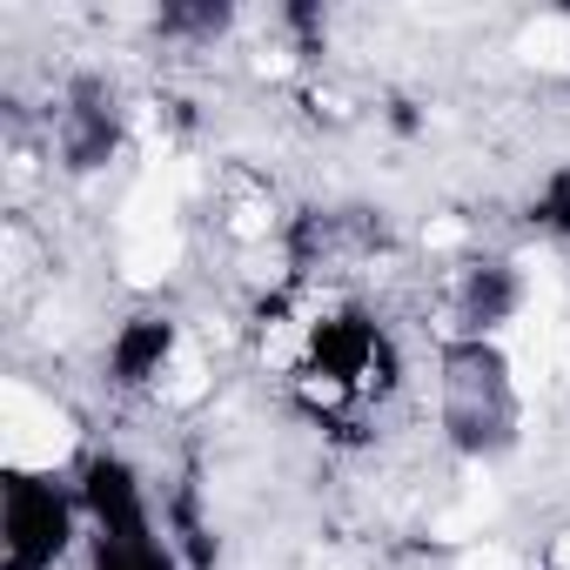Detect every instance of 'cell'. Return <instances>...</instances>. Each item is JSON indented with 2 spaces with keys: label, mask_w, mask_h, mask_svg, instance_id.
Returning <instances> with one entry per match:
<instances>
[{
  "label": "cell",
  "mask_w": 570,
  "mask_h": 570,
  "mask_svg": "<svg viewBox=\"0 0 570 570\" xmlns=\"http://www.w3.org/2000/svg\"><path fill=\"white\" fill-rule=\"evenodd\" d=\"M0 450L14 470H55L75 456V423L28 383H8L0 390Z\"/></svg>",
  "instance_id": "1"
},
{
  "label": "cell",
  "mask_w": 570,
  "mask_h": 570,
  "mask_svg": "<svg viewBox=\"0 0 570 570\" xmlns=\"http://www.w3.org/2000/svg\"><path fill=\"white\" fill-rule=\"evenodd\" d=\"M510 383H517V396H537L543 383H550V370H557V343H550V316H523L517 330H510Z\"/></svg>",
  "instance_id": "2"
},
{
  "label": "cell",
  "mask_w": 570,
  "mask_h": 570,
  "mask_svg": "<svg viewBox=\"0 0 570 570\" xmlns=\"http://www.w3.org/2000/svg\"><path fill=\"white\" fill-rule=\"evenodd\" d=\"M175 208H181V188L148 168L141 188H128V202H121V228L128 235H161V228H175Z\"/></svg>",
  "instance_id": "3"
},
{
  "label": "cell",
  "mask_w": 570,
  "mask_h": 570,
  "mask_svg": "<svg viewBox=\"0 0 570 570\" xmlns=\"http://www.w3.org/2000/svg\"><path fill=\"white\" fill-rule=\"evenodd\" d=\"M175 262H181V235L175 228L121 242V282H128V289H155L161 275H175Z\"/></svg>",
  "instance_id": "4"
},
{
  "label": "cell",
  "mask_w": 570,
  "mask_h": 570,
  "mask_svg": "<svg viewBox=\"0 0 570 570\" xmlns=\"http://www.w3.org/2000/svg\"><path fill=\"white\" fill-rule=\"evenodd\" d=\"M517 55L543 75H570V14H543L517 35Z\"/></svg>",
  "instance_id": "5"
},
{
  "label": "cell",
  "mask_w": 570,
  "mask_h": 570,
  "mask_svg": "<svg viewBox=\"0 0 570 570\" xmlns=\"http://www.w3.org/2000/svg\"><path fill=\"white\" fill-rule=\"evenodd\" d=\"M202 396H208L202 350H175V363H168V403H202Z\"/></svg>",
  "instance_id": "6"
},
{
  "label": "cell",
  "mask_w": 570,
  "mask_h": 570,
  "mask_svg": "<svg viewBox=\"0 0 570 570\" xmlns=\"http://www.w3.org/2000/svg\"><path fill=\"white\" fill-rule=\"evenodd\" d=\"M303 356V323H275L268 336H262V363H275V370H289Z\"/></svg>",
  "instance_id": "7"
},
{
  "label": "cell",
  "mask_w": 570,
  "mask_h": 570,
  "mask_svg": "<svg viewBox=\"0 0 570 570\" xmlns=\"http://www.w3.org/2000/svg\"><path fill=\"white\" fill-rule=\"evenodd\" d=\"M476 523H483V510H476V503H463V510H443V517L430 523V537H443V543H470V537H476Z\"/></svg>",
  "instance_id": "8"
},
{
  "label": "cell",
  "mask_w": 570,
  "mask_h": 570,
  "mask_svg": "<svg viewBox=\"0 0 570 570\" xmlns=\"http://www.w3.org/2000/svg\"><path fill=\"white\" fill-rule=\"evenodd\" d=\"M268 222H275V215H268V208H262V202H242V208H235V215H228V228H235V235H242V242H262V235H268Z\"/></svg>",
  "instance_id": "9"
},
{
  "label": "cell",
  "mask_w": 570,
  "mask_h": 570,
  "mask_svg": "<svg viewBox=\"0 0 570 570\" xmlns=\"http://www.w3.org/2000/svg\"><path fill=\"white\" fill-rule=\"evenodd\" d=\"M423 242H430V248H456V242H463V222H450V215H443V222H430V228H423Z\"/></svg>",
  "instance_id": "10"
},
{
  "label": "cell",
  "mask_w": 570,
  "mask_h": 570,
  "mask_svg": "<svg viewBox=\"0 0 570 570\" xmlns=\"http://www.w3.org/2000/svg\"><path fill=\"white\" fill-rule=\"evenodd\" d=\"M463 570H517V557H510V550H470Z\"/></svg>",
  "instance_id": "11"
},
{
  "label": "cell",
  "mask_w": 570,
  "mask_h": 570,
  "mask_svg": "<svg viewBox=\"0 0 570 570\" xmlns=\"http://www.w3.org/2000/svg\"><path fill=\"white\" fill-rule=\"evenodd\" d=\"M255 75H268V81H275V75H289V55H275V48H262V55H255Z\"/></svg>",
  "instance_id": "12"
},
{
  "label": "cell",
  "mask_w": 570,
  "mask_h": 570,
  "mask_svg": "<svg viewBox=\"0 0 570 570\" xmlns=\"http://www.w3.org/2000/svg\"><path fill=\"white\" fill-rule=\"evenodd\" d=\"M275 275H282V262H275V255H255V262H248V282H275Z\"/></svg>",
  "instance_id": "13"
},
{
  "label": "cell",
  "mask_w": 570,
  "mask_h": 570,
  "mask_svg": "<svg viewBox=\"0 0 570 570\" xmlns=\"http://www.w3.org/2000/svg\"><path fill=\"white\" fill-rule=\"evenodd\" d=\"M550 557H557V570H570V530L557 537V550H550Z\"/></svg>",
  "instance_id": "14"
}]
</instances>
